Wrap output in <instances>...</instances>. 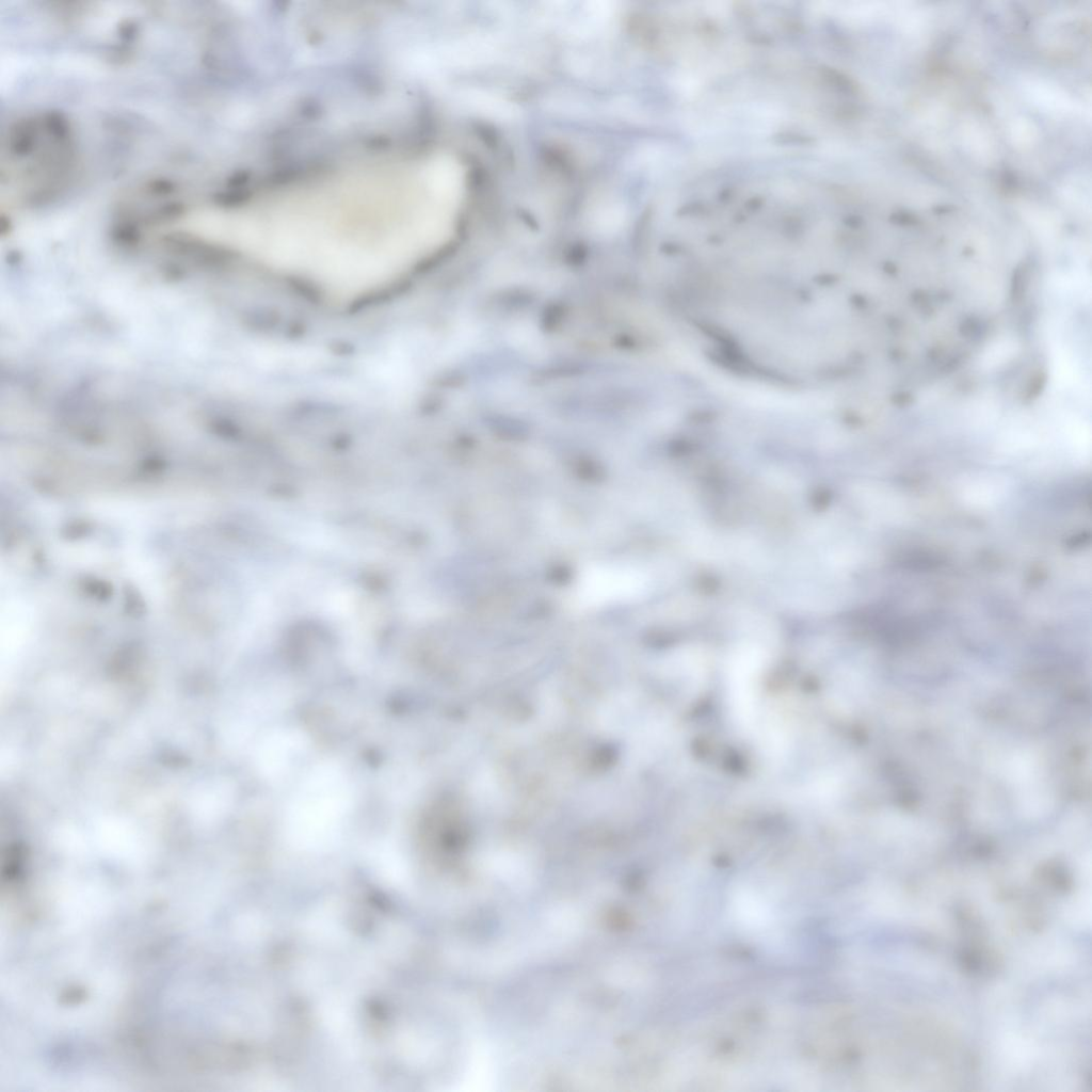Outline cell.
I'll return each instance as SVG.
<instances>
[{"label": "cell", "mask_w": 1092, "mask_h": 1092, "mask_svg": "<svg viewBox=\"0 0 1092 1092\" xmlns=\"http://www.w3.org/2000/svg\"><path fill=\"white\" fill-rule=\"evenodd\" d=\"M460 179L447 158L353 170L230 207L223 240L334 294L363 293L439 242Z\"/></svg>", "instance_id": "6da1fadb"}, {"label": "cell", "mask_w": 1092, "mask_h": 1092, "mask_svg": "<svg viewBox=\"0 0 1092 1092\" xmlns=\"http://www.w3.org/2000/svg\"><path fill=\"white\" fill-rule=\"evenodd\" d=\"M643 588V576L632 568L597 565L582 574L578 597L587 605H603L636 597Z\"/></svg>", "instance_id": "3957f363"}, {"label": "cell", "mask_w": 1092, "mask_h": 1092, "mask_svg": "<svg viewBox=\"0 0 1092 1092\" xmlns=\"http://www.w3.org/2000/svg\"><path fill=\"white\" fill-rule=\"evenodd\" d=\"M10 138L7 157L9 196L35 197L59 187L70 168V147L63 132L48 123H29Z\"/></svg>", "instance_id": "7a4b0ae2"}]
</instances>
